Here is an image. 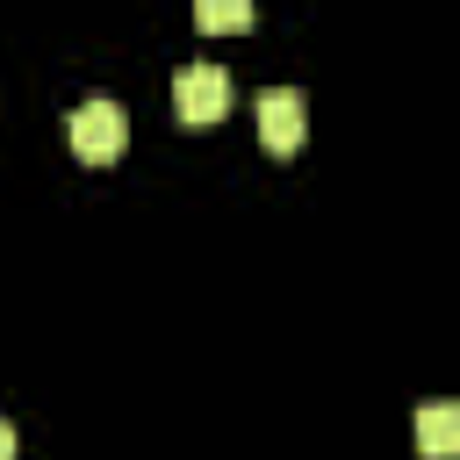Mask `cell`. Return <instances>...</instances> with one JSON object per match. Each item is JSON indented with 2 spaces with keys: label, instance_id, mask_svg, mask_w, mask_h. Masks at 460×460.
<instances>
[{
  "label": "cell",
  "instance_id": "1",
  "mask_svg": "<svg viewBox=\"0 0 460 460\" xmlns=\"http://www.w3.org/2000/svg\"><path fill=\"white\" fill-rule=\"evenodd\" d=\"M252 115H259V144H266L273 158H295V151H302V137H309V101H302L295 86H266V93L252 101Z\"/></svg>",
  "mask_w": 460,
  "mask_h": 460
},
{
  "label": "cell",
  "instance_id": "2",
  "mask_svg": "<svg viewBox=\"0 0 460 460\" xmlns=\"http://www.w3.org/2000/svg\"><path fill=\"white\" fill-rule=\"evenodd\" d=\"M122 144H129V115H122L115 101H79V115H72V158L115 165Z\"/></svg>",
  "mask_w": 460,
  "mask_h": 460
},
{
  "label": "cell",
  "instance_id": "3",
  "mask_svg": "<svg viewBox=\"0 0 460 460\" xmlns=\"http://www.w3.org/2000/svg\"><path fill=\"white\" fill-rule=\"evenodd\" d=\"M172 108H180L187 129L223 122V115H230V72H223V65H187V72L172 79Z\"/></svg>",
  "mask_w": 460,
  "mask_h": 460
},
{
  "label": "cell",
  "instance_id": "4",
  "mask_svg": "<svg viewBox=\"0 0 460 460\" xmlns=\"http://www.w3.org/2000/svg\"><path fill=\"white\" fill-rule=\"evenodd\" d=\"M417 446H424V460H453L460 453V402H424L417 410Z\"/></svg>",
  "mask_w": 460,
  "mask_h": 460
},
{
  "label": "cell",
  "instance_id": "5",
  "mask_svg": "<svg viewBox=\"0 0 460 460\" xmlns=\"http://www.w3.org/2000/svg\"><path fill=\"white\" fill-rule=\"evenodd\" d=\"M194 29L201 36H237V29H252V0H194Z\"/></svg>",
  "mask_w": 460,
  "mask_h": 460
},
{
  "label": "cell",
  "instance_id": "6",
  "mask_svg": "<svg viewBox=\"0 0 460 460\" xmlns=\"http://www.w3.org/2000/svg\"><path fill=\"white\" fill-rule=\"evenodd\" d=\"M0 460H14V424L0 417Z\"/></svg>",
  "mask_w": 460,
  "mask_h": 460
}]
</instances>
